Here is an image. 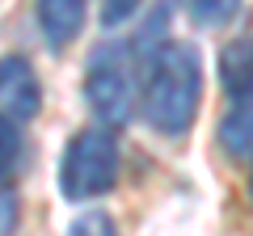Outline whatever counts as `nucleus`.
<instances>
[{
  "label": "nucleus",
  "mask_w": 253,
  "mask_h": 236,
  "mask_svg": "<svg viewBox=\"0 0 253 236\" xmlns=\"http://www.w3.org/2000/svg\"><path fill=\"white\" fill-rule=\"evenodd\" d=\"M144 118L156 135L181 139L203 106V55L190 42H173L169 51H161L148 68L144 84Z\"/></svg>",
  "instance_id": "1"
},
{
  "label": "nucleus",
  "mask_w": 253,
  "mask_h": 236,
  "mask_svg": "<svg viewBox=\"0 0 253 236\" xmlns=\"http://www.w3.org/2000/svg\"><path fill=\"white\" fill-rule=\"evenodd\" d=\"M118 182V139L106 127H84L59 156V194L68 202H93Z\"/></svg>",
  "instance_id": "2"
},
{
  "label": "nucleus",
  "mask_w": 253,
  "mask_h": 236,
  "mask_svg": "<svg viewBox=\"0 0 253 236\" xmlns=\"http://www.w3.org/2000/svg\"><path fill=\"white\" fill-rule=\"evenodd\" d=\"M135 51L131 42H106L93 51L84 68V101H89L97 127H123L135 114Z\"/></svg>",
  "instance_id": "3"
},
{
  "label": "nucleus",
  "mask_w": 253,
  "mask_h": 236,
  "mask_svg": "<svg viewBox=\"0 0 253 236\" xmlns=\"http://www.w3.org/2000/svg\"><path fill=\"white\" fill-rule=\"evenodd\" d=\"M42 110V84L26 55H0V114L13 122H30Z\"/></svg>",
  "instance_id": "4"
},
{
  "label": "nucleus",
  "mask_w": 253,
  "mask_h": 236,
  "mask_svg": "<svg viewBox=\"0 0 253 236\" xmlns=\"http://www.w3.org/2000/svg\"><path fill=\"white\" fill-rule=\"evenodd\" d=\"M34 17H38V30H42L46 46H51V51H63V46H72L76 34L84 30L89 4H84V0H42L34 9Z\"/></svg>",
  "instance_id": "5"
},
{
  "label": "nucleus",
  "mask_w": 253,
  "mask_h": 236,
  "mask_svg": "<svg viewBox=\"0 0 253 236\" xmlns=\"http://www.w3.org/2000/svg\"><path fill=\"white\" fill-rule=\"evenodd\" d=\"M219 84L232 101H253V38H236L219 51Z\"/></svg>",
  "instance_id": "6"
},
{
  "label": "nucleus",
  "mask_w": 253,
  "mask_h": 236,
  "mask_svg": "<svg viewBox=\"0 0 253 236\" xmlns=\"http://www.w3.org/2000/svg\"><path fill=\"white\" fill-rule=\"evenodd\" d=\"M215 139L232 160H249L253 156V101H232V110L219 118Z\"/></svg>",
  "instance_id": "7"
},
{
  "label": "nucleus",
  "mask_w": 253,
  "mask_h": 236,
  "mask_svg": "<svg viewBox=\"0 0 253 236\" xmlns=\"http://www.w3.org/2000/svg\"><path fill=\"white\" fill-rule=\"evenodd\" d=\"M63 236H118V224L110 211H84V215H76L68 224Z\"/></svg>",
  "instance_id": "8"
},
{
  "label": "nucleus",
  "mask_w": 253,
  "mask_h": 236,
  "mask_svg": "<svg viewBox=\"0 0 253 236\" xmlns=\"http://www.w3.org/2000/svg\"><path fill=\"white\" fill-rule=\"evenodd\" d=\"M17 156H21V131L9 114H0V173H9Z\"/></svg>",
  "instance_id": "9"
},
{
  "label": "nucleus",
  "mask_w": 253,
  "mask_h": 236,
  "mask_svg": "<svg viewBox=\"0 0 253 236\" xmlns=\"http://www.w3.org/2000/svg\"><path fill=\"white\" fill-rule=\"evenodd\" d=\"M236 13L232 0H211V4H190V17L199 21V26H219V21H228Z\"/></svg>",
  "instance_id": "10"
},
{
  "label": "nucleus",
  "mask_w": 253,
  "mask_h": 236,
  "mask_svg": "<svg viewBox=\"0 0 253 236\" xmlns=\"http://www.w3.org/2000/svg\"><path fill=\"white\" fill-rule=\"evenodd\" d=\"M17 215H21V198H17V190H13V186H0V236H13Z\"/></svg>",
  "instance_id": "11"
},
{
  "label": "nucleus",
  "mask_w": 253,
  "mask_h": 236,
  "mask_svg": "<svg viewBox=\"0 0 253 236\" xmlns=\"http://www.w3.org/2000/svg\"><path fill=\"white\" fill-rule=\"evenodd\" d=\"M135 4H131V0H114V4H110L106 13H101V26H118V21H126V17H135Z\"/></svg>",
  "instance_id": "12"
}]
</instances>
